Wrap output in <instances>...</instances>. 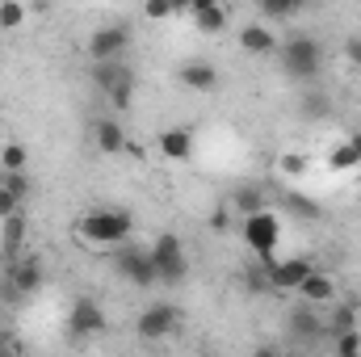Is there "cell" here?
Listing matches in <instances>:
<instances>
[{
	"instance_id": "1",
	"label": "cell",
	"mask_w": 361,
	"mask_h": 357,
	"mask_svg": "<svg viewBox=\"0 0 361 357\" xmlns=\"http://www.w3.org/2000/svg\"><path fill=\"white\" fill-rule=\"evenodd\" d=\"M130 231H135V219L118 206H97L76 223V236L85 244H97V248H122L130 240Z\"/></svg>"
},
{
	"instance_id": "2",
	"label": "cell",
	"mask_w": 361,
	"mask_h": 357,
	"mask_svg": "<svg viewBox=\"0 0 361 357\" xmlns=\"http://www.w3.org/2000/svg\"><path fill=\"white\" fill-rule=\"evenodd\" d=\"M277 59L290 80H315L324 72V47L311 34H290L286 42H277Z\"/></svg>"
},
{
	"instance_id": "3",
	"label": "cell",
	"mask_w": 361,
	"mask_h": 357,
	"mask_svg": "<svg viewBox=\"0 0 361 357\" xmlns=\"http://www.w3.org/2000/svg\"><path fill=\"white\" fill-rule=\"evenodd\" d=\"M147 253H152L156 282H164V286H177V282H185V273H189V257H185L180 236H173V231H160V236H156V244H152Z\"/></svg>"
},
{
	"instance_id": "4",
	"label": "cell",
	"mask_w": 361,
	"mask_h": 357,
	"mask_svg": "<svg viewBox=\"0 0 361 357\" xmlns=\"http://www.w3.org/2000/svg\"><path fill=\"white\" fill-rule=\"evenodd\" d=\"M240 231H244V244H248V253H257L261 261H269L273 253H277V244H281V219H277L273 210L248 214Z\"/></svg>"
},
{
	"instance_id": "5",
	"label": "cell",
	"mask_w": 361,
	"mask_h": 357,
	"mask_svg": "<svg viewBox=\"0 0 361 357\" xmlns=\"http://www.w3.org/2000/svg\"><path fill=\"white\" fill-rule=\"evenodd\" d=\"M92 80H97V89L105 92L118 109L130 105V97H135V72L126 63H97L92 68Z\"/></svg>"
},
{
	"instance_id": "6",
	"label": "cell",
	"mask_w": 361,
	"mask_h": 357,
	"mask_svg": "<svg viewBox=\"0 0 361 357\" xmlns=\"http://www.w3.org/2000/svg\"><path fill=\"white\" fill-rule=\"evenodd\" d=\"M114 269L118 277H126L130 286H156V269H152V253L139 244H122L114 253Z\"/></svg>"
},
{
	"instance_id": "7",
	"label": "cell",
	"mask_w": 361,
	"mask_h": 357,
	"mask_svg": "<svg viewBox=\"0 0 361 357\" xmlns=\"http://www.w3.org/2000/svg\"><path fill=\"white\" fill-rule=\"evenodd\" d=\"M126 47H130V30H126L122 21H118V25H101V30H92V38H89L92 63H122Z\"/></svg>"
},
{
	"instance_id": "8",
	"label": "cell",
	"mask_w": 361,
	"mask_h": 357,
	"mask_svg": "<svg viewBox=\"0 0 361 357\" xmlns=\"http://www.w3.org/2000/svg\"><path fill=\"white\" fill-rule=\"evenodd\" d=\"M180 328V307L177 303H152L143 315H139V324H135V332L143 337V341H164V337H173Z\"/></svg>"
},
{
	"instance_id": "9",
	"label": "cell",
	"mask_w": 361,
	"mask_h": 357,
	"mask_svg": "<svg viewBox=\"0 0 361 357\" xmlns=\"http://www.w3.org/2000/svg\"><path fill=\"white\" fill-rule=\"evenodd\" d=\"M38 286H42V265H38V257H13V261L4 265V294L25 298V294H38Z\"/></svg>"
},
{
	"instance_id": "10",
	"label": "cell",
	"mask_w": 361,
	"mask_h": 357,
	"mask_svg": "<svg viewBox=\"0 0 361 357\" xmlns=\"http://www.w3.org/2000/svg\"><path fill=\"white\" fill-rule=\"evenodd\" d=\"M269 286L273 294H286V290H298L302 282H307V273H311V261L307 257H286V261H269Z\"/></svg>"
},
{
	"instance_id": "11",
	"label": "cell",
	"mask_w": 361,
	"mask_h": 357,
	"mask_svg": "<svg viewBox=\"0 0 361 357\" xmlns=\"http://www.w3.org/2000/svg\"><path fill=\"white\" fill-rule=\"evenodd\" d=\"M324 332H328V324L319 320V311H315L311 303H298V307L290 311V337H294V341L311 345V341H319Z\"/></svg>"
},
{
	"instance_id": "12",
	"label": "cell",
	"mask_w": 361,
	"mask_h": 357,
	"mask_svg": "<svg viewBox=\"0 0 361 357\" xmlns=\"http://www.w3.org/2000/svg\"><path fill=\"white\" fill-rule=\"evenodd\" d=\"M177 80L185 85V89H193V92H214L219 89V72H214V63H206V59H185L177 68Z\"/></svg>"
},
{
	"instance_id": "13",
	"label": "cell",
	"mask_w": 361,
	"mask_h": 357,
	"mask_svg": "<svg viewBox=\"0 0 361 357\" xmlns=\"http://www.w3.org/2000/svg\"><path fill=\"white\" fill-rule=\"evenodd\" d=\"M68 328H72V337H97L105 328V315H101V307L92 298H76L72 315H68Z\"/></svg>"
},
{
	"instance_id": "14",
	"label": "cell",
	"mask_w": 361,
	"mask_h": 357,
	"mask_svg": "<svg viewBox=\"0 0 361 357\" xmlns=\"http://www.w3.org/2000/svg\"><path fill=\"white\" fill-rule=\"evenodd\" d=\"M298 294H302V303L324 307V303H332V298H336V282H332L324 269H311V273H307V282L298 286Z\"/></svg>"
},
{
	"instance_id": "15",
	"label": "cell",
	"mask_w": 361,
	"mask_h": 357,
	"mask_svg": "<svg viewBox=\"0 0 361 357\" xmlns=\"http://www.w3.org/2000/svg\"><path fill=\"white\" fill-rule=\"evenodd\" d=\"M240 47H244L248 55H273V51H277V34H273L265 21H252V25L240 30Z\"/></svg>"
},
{
	"instance_id": "16",
	"label": "cell",
	"mask_w": 361,
	"mask_h": 357,
	"mask_svg": "<svg viewBox=\"0 0 361 357\" xmlns=\"http://www.w3.org/2000/svg\"><path fill=\"white\" fill-rule=\"evenodd\" d=\"M189 13H193V21H197L202 34H219L227 25V8H219L210 0H189Z\"/></svg>"
},
{
	"instance_id": "17",
	"label": "cell",
	"mask_w": 361,
	"mask_h": 357,
	"mask_svg": "<svg viewBox=\"0 0 361 357\" xmlns=\"http://www.w3.org/2000/svg\"><path fill=\"white\" fill-rule=\"evenodd\" d=\"M160 152H164L169 160H189V152H193V131H189V126H169V131L160 135Z\"/></svg>"
},
{
	"instance_id": "18",
	"label": "cell",
	"mask_w": 361,
	"mask_h": 357,
	"mask_svg": "<svg viewBox=\"0 0 361 357\" xmlns=\"http://www.w3.org/2000/svg\"><path fill=\"white\" fill-rule=\"evenodd\" d=\"M92 139H97L101 152H122V147H126V131H122L114 118H97V122H92Z\"/></svg>"
},
{
	"instance_id": "19",
	"label": "cell",
	"mask_w": 361,
	"mask_h": 357,
	"mask_svg": "<svg viewBox=\"0 0 361 357\" xmlns=\"http://www.w3.org/2000/svg\"><path fill=\"white\" fill-rule=\"evenodd\" d=\"M21 244H25V219H21V214H13V219H4V223H0V248H4V257L13 261V257L21 253Z\"/></svg>"
},
{
	"instance_id": "20",
	"label": "cell",
	"mask_w": 361,
	"mask_h": 357,
	"mask_svg": "<svg viewBox=\"0 0 361 357\" xmlns=\"http://www.w3.org/2000/svg\"><path fill=\"white\" fill-rule=\"evenodd\" d=\"M231 206H235L244 219H248V214H261V210H269V206H265V193H261L257 185H240V189L231 193Z\"/></svg>"
},
{
	"instance_id": "21",
	"label": "cell",
	"mask_w": 361,
	"mask_h": 357,
	"mask_svg": "<svg viewBox=\"0 0 361 357\" xmlns=\"http://www.w3.org/2000/svg\"><path fill=\"white\" fill-rule=\"evenodd\" d=\"M277 202H281V210H290V214H298V219H319V202H311L307 193H294V189H290V193H281Z\"/></svg>"
},
{
	"instance_id": "22",
	"label": "cell",
	"mask_w": 361,
	"mask_h": 357,
	"mask_svg": "<svg viewBox=\"0 0 361 357\" xmlns=\"http://www.w3.org/2000/svg\"><path fill=\"white\" fill-rule=\"evenodd\" d=\"M328 332H332V337H341V332H357V311H353V303H341V307H336Z\"/></svg>"
},
{
	"instance_id": "23",
	"label": "cell",
	"mask_w": 361,
	"mask_h": 357,
	"mask_svg": "<svg viewBox=\"0 0 361 357\" xmlns=\"http://www.w3.org/2000/svg\"><path fill=\"white\" fill-rule=\"evenodd\" d=\"M244 290L248 294H269L273 286H269V269L265 265H248L244 269Z\"/></svg>"
},
{
	"instance_id": "24",
	"label": "cell",
	"mask_w": 361,
	"mask_h": 357,
	"mask_svg": "<svg viewBox=\"0 0 361 357\" xmlns=\"http://www.w3.org/2000/svg\"><path fill=\"white\" fill-rule=\"evenodd\" d=\"M25 147L21 143H4V152H0V164H4V173H25Z\"/></svg>"
},
{
	"instance_id": "25",
	"label": "cell",
	"mask_w": 361,
	"mask_h": 357,
	"mask_svg": "<svg viewBox=\"0 0 361 357\" xmlns=\"http://www.w3.org/2000/svg\"><path fill=\"white\" fill-rule=\"evenodd\" d=\"M328 164H332L336 173H349V169H357V164H361V156L353 152V147H349V143H341V147L328 156Z\"/></svg>"
},
{
	"instance_id": "26",
	"label": "cell",
	"mask_w": 361,
	"mask_h": 357,
	"mask_svg": "<svg viewBox=\"0 0 361 357\" xmlns=\"http://www.w3.org/2000/svg\"><path fill=\"white\" fill-rule=\"evenodd\" d=\"M261 13H265L269 21H286V17L298 13V4H294V0H261Z\"/></svg>"
},
{
	"instance_id": "27",
	"label": "cell",
	"mask_w": 361,
	"mask_h": 357,
	"mask_svg": "<svg viewBox=\"0 0 361 357\" xmlns=\"http://www.w3.org/2000/svg\"><path fill=\"white\" fill-rule=\"evenodd\" d=\"M0 189H8L17 202H25V193H30V181H25V173H4V177H0Z\"/></svg>"
},
{
	"instance_id": "28",
	"label": "cell",
	"mask_w": 361,
	"mask_h": 357,
	"mask_svg": "<svg viewBox=\"0 0 361 357\" xmlns=\"http://www.w3.org/2000/svg\"><path fill=\"white\" fill-rule=\"evenodd\" d=\"M21 21H25V4H13V0L0 4V30H17Z\"/></svg>"
},
{
	"instance_id": "29",
	"label": "cell",
	"mask_w": 361,
	"mask_h": 357,
	"mask_svg": "<svg viewBox=\"0 0 361 357\" xmlns=\"http://www.w3.org/2000/svg\"><path fill=\"white\" fill-rule=\"evenodd\" d=\"M336 357H361V332H341L336 337Z\"/></svg>"
},
{
	"instance_id": "30",
	"label": "cell",
	"mask_w": 361,
	"mask_h": 357,
	"mask_svg": "<svg viewBox=\"0 0 361 357\" xmlns=\"http://www.w3.org/2000/svg\"><path fill=\"white\" fill-rule=\"evenodd\" d=\"M302 118H328V97L324 92L302 97Z\"/></svg>"
},
{
	"instance_id": "31",
	"label": "cell",
	"mask_w": 361,
	"mask_h": 357,
	"mask_svg": "<svg viewBox=\"0 0 361 357\" xmlns=\"http://www.w3.org/2000/svg\"><path fill=\"white\" fill-rule=\"evenodd\" d=\"M13 214H21V202H17L8 189H0V223H4V219H13Z\"/></svg>"
},
{
	"instance_id": "32",
	"label": "cell",
	"mask_w": 361,
	"mask_h": 357,
	"mask_svg": "<svg viewBox=\"0 0 361 357\" xmlns=\"http://www.w3.org/2000/svg\"><path fill=\"white\" fill-rule=\"evenodd\" d=\"M173 13H177V4H164V0L147 4V17H152V21H164V17H173Z\"/></svg>"
},
{
	"instance_id": "33",
	"label": "cell",
	"mask_w": 361,
	"mask_h": 357,
	"mask_svg": "<svg viewBox=\"0 0 361 357\" xmlns=\"http://www.w3.org/2000/svg\"><path fill=\"white\" fill-rule=\"evenodd\" d=\"M281 169L298 177V173H307V160H302V156H281Z\"/></svg>"
},
{
	"instance_id": "34",
	"label": "cell",
	"mask_w": 361,
	"mask_h": 357,
	"mask_svg": "<svg viewBox=\"0 0 361 357\" xmlns=\"http://www.w3.org/2000/svg\"><path fill=\"white\" fill-rule=\"evenodd\" d=\"M345 55H349V63H353V68H361V38H357V34L345 42Z\"/></svg>"
},
{
	"instance_id": "35",
	"label": "cell",
	"mask_w": 361,
	"mask_h": 357,
	"mask_svg": "<svg viewBox=\"0 0 361 357\" xmlns=\"http://www.w3.org/2000/svg\"><path fill=\"white\" fill-rule=\"evenodd\" d=\"M210 227H219V231H223V227H227V210H214V214H210Z\"/></svg>"
},
{
	"instance_id": "36",
	"label": "cell",
	"mask_w": 361,
	"mask_h": 357,
	"mask_svg": "<svg viewBox=\"0 0 361 357\" xmlns=\"http://www.w3.org/2000/svg\"><path fill=\"white\" fill-rule=\"evenodd\" d=\"M252 357H286V353H281V349H273V345H261Z\"/></svg>"
},
{
	"instance_id": "37",
	"label": "cell",
	"mask_w": 361,
	"mask_h": 357,
	"mask_svg": "<svg viewBox=\"0 0 361 357\" xmlns=\"http://www.w3.org/2000/svg\"><path fill=\"white\" fill-rule=\"evenodd\" d=\"M349 147H353V152L361 156V131H353V135H349Z\"/></svg>"
},
{
	"instance_id": "38",
	"label": "cell",
	"mask_w": 361,
	"mask_h": 357,
	"mask_svg": "<svg viewBox=\"0 0 361 357\" xmlns=\"http://www.w3.org/2000/svg\"><path fill=\"white\" fill-rule=\"evenodd\" d=\"M0 357H13V353H8V345H4V341H0Z\"/></svg>"
}]
</instances>
